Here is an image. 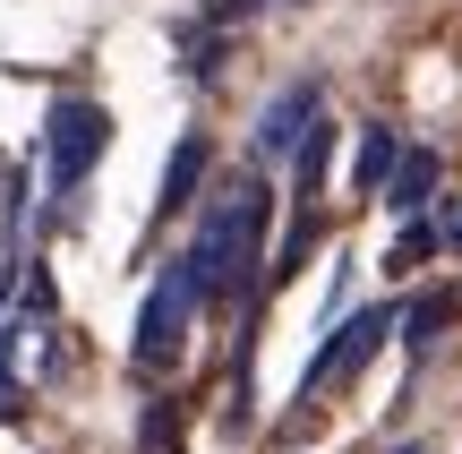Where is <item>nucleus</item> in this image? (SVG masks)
<instances>
[{
  "label": "nucleus",
  "mask_w": 462,
  "mask_h": 454,
  "mask_svg": "<svg viewBox=\"0 0 462 454\" xmlns=\"http://www.w3.org/2000/svg\"><path fill=\"white\" fill-rule=\"evenodd\" d=\"M265 223H274V189L248 171V181H231L215 206H206L198 240H189V274H198L206 301H240L248 283H257V249H265Z\"/></svg>",
  "instance_id": "1"
},
{
  "label": "nucleus",
  "mask_w": 462,
  "mask_h": 454,
  "mask_svg": "<svg viewBox=\"0 0 462 454\" xmlns=\"http://www.w3.org/2000/svg\"><path fill=\"white\" fill-rule=\"evenodd\" d=\"M198 301H206V292H198V274H189V257L154 274L146 318H137V343H129V360H137L146 377H163L171 360H180V343H189V309H198Z\"/></svg>",
  "instance_id": "2"
},
{
  "label": "nucleus",
  "mask_w": 462,
  "mask_h": 454,
  "mask_svg": "<svg viewBox=\"0 0 462 454\" xmlns=\"http://www.w3.org/2000/svg\"><path fill=\"white\" fill-rule=\"evenodd\" d=\"M103 146H112V120L95 103H51V120H43V189L51 198H78V181L95 171Z\"/></svg>",
  "instance_id": "3"
},
{
  "label": "nucleus",
  "mask_w": 462,
  "mask_h": 454,
  "mask_svg": "<svg viewBox=\"0 0 462 454\" xmlns=\"http://www.w3.org/2000/svg\"><path fill=\"white\" fill-rule=\"evenodd\" d=\"M394 335V309H351L343 326H334V343L309 360V394H334L343 377H360L368 360H377V343Z\"/></svg>",
  "instance_id": "4"
},
{
  "label": "nucleus",
  "mask_w": 462,
  "mask_h": 454,
  "mask_svg": "<svg viewBox=\"0 0 462 454\" xmlns=\"http://www.w3.org/2000/svg\"><path fill=\"white\" fill-rule=\"evenodd\" d=\"M309 137H317V86L300 78V86H282L274 112L257 120V154H291V146H309Z\"/></svg>",
  "instance_id": "5"
},
{
  "label": "nucleus",
  "mask_w": 462,
  "mask_h": 454,
  "mask_svg": "<svg viewBox=\"0 0 462 454\" xmlns=\"http://www.w3.org/2000/svg\"><path fill=\"white\" fill-rule=\"evenodd\" d=\"M198 171H206V137H180V146H171V181H163V198H154V215H171V206L198 189Z\"/></svg>",
  "instance_id": "6"
},
{
  "label": "nucleus",
  "mask_w": 462,
  "mask_h": 454,
  "mask_svg": "<svg viewBox=\"0 0 462 454\" xmlns=\"http://www.w3.org/2000/svg\"><path fill=\"white\" fill-rule=\"evenodd\" d=\"M429 189H437V154H402V181H385V198L411 215V206H429Z\"/></svg>",
  "instance_id": "7"
},
{
  "label": "nucleus",
  "mask_w": 462,
  "mask_h": 454,
  "mask_svg": "<svg viewBox=\"0 0 462 454\" xmlns=\"http://www.w3.org/2000/svg\"><path fill=\"white\" fill-rule=\"evenodd\" d=\"M385 163H394V137L368 129V137H360V163H351V181H360V189H385Z\"/></svg>",
  "instance_id": "8"
},
{
  "label": "nucleus",
  "mask_w": 462,
  "mask_h": 454,
  "mask_svg": "<svg viewBox=\"0 0 462 454\" xmlns=\"http://www.w3.org/2000/svg\"><path fill=\"white\" fill-rule=\"evenodd\" d=\"M446 318H454V292H429V301H411V318H402V335H411V343H429V335H437Z\"/></svg>",
  "instance_id": "9"
},
{
  "label": "nucleus",
  "mask_w": 462,
  "mask_h": 454,
  "mask_svg": "<svg viewBox=\"0 0 462 454\" xmlns=\"http://www.w3.org/2000/svg\"><path fill=\"white\" fill-rule=\"evenodd\" d=\"M394 454H420V446H394Z\"/></svg>",
  "instance_id": "10"
}]
</instances>
